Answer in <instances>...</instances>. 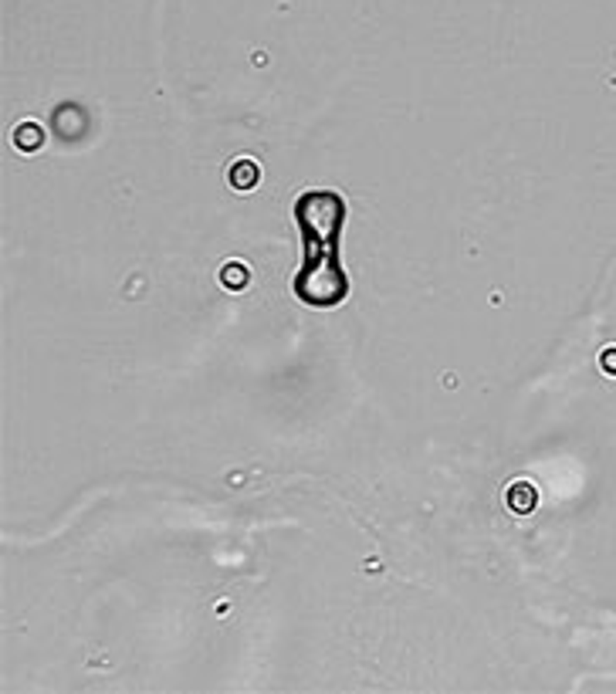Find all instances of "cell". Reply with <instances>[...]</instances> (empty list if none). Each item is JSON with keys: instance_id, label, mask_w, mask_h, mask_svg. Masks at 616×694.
I'll return each mask as SVG.
<instances>
[{"instance_id": "7a4b0ae2", "label": "cell", "mask_w": 616, "mask_h": 694, "mask_svg": "<svg viewBox=\"0 0 616 694\" xmlns=\"http://www.w3.org/2000/svg\"><path fill=\"white\" fill-rule=\"evenodd\" d=\"M254 180H258V166H254L251 159H247V163H237V170H234V186L244 190V186H251Z\"/></svg>"}, {"instance_id": "277c9868", "label": "cell", "mask_w": 616, "mask_h": 694, "mask_svg": "<svg viewBox=\"0 0 616 694\" xmlns=\"http://www.w3.org/2000/svg\"><path fill=\"white\" fill-rule=\"evenodd\" d=\"M603 370L616 372V349H606V353H603Z\"/></svg>"}, {"instance_id": "5b68a950", "label": "cell", "mask_w": 616, "mask_h": 694, "mask_svg": "<svg viewBox=\"0 0 616 694\" xmlns=\"http://www.w3.org/2000/svg\"><path fill=\"white\" fill-rule=\"evenodd\" d=\"M227 281H231V285H241V281H244V271H241L237 264H231V268H227Z\"/></svg>"}, {"instance_id": "3957f363", "label": "cell", "mask_w": 616, "mask_h": 694, "mask_svg": "<svg viewBox=\"0 0 616 694\" xmlns=\"http://www.w3.org/2000/svg\"><path fill=\"white\" fill-rule=\"evenodd\" d=\"M17 146H21V149H38V146H41V129H38V125H24V129L17 132Z\"/></svg>"}, {"instance_id": "6da1fadb", "label": "cell", "mask_w": 616, "mask_h": 694, "mask_svg": "<svg viewBox=\"0 0 616 694\" xmlns=\"http://www.w3.org/2000/svg\"><path fill=\"white\" fill-rule=\"evenodd\" d=\"M535 501H539V491H535L528 481H518V484H511V488H508V508L511 511L528 515V511L535 508Z\"/></svg>"}]
</instances>
